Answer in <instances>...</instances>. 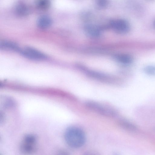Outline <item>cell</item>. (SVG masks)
Returning <instances> with one entry per match:
<instances>
[{
	"label": "cell",
	"mask_w": 155,
	"mask_h": 155,
	"mask_svg": "<svg viewBox=\"0 0 155 155\" xmlns=\"http://www.w3.org/2000/svg\"><path fill=\"white\" fill-rule=\"evenodd\" d=\"M64 137L67 144L73 148L81 147L86 141V136L84 131L76 127H70L67 128L65 132Z\"/></svg>",
	"instance_id": "1"
},
{
	"label": "cell",
	"mask_w": 155,
	"mask_h": 155,
	"mask_svg": "<svg viewBox=\"0 0 155 155\" xmlns=\"http://www.w3.org/2000/svg\"><path fill=\"white\" fill-rule=\"evenodd\" d=\"M85 106L89 109L103 116L112 117L117 114L116 110L111 107L95 101H89Z\"/></svg>",
	"instance_id": "2"
},
{
	"label": "cell",
	"mask_w": 155,
	"mask_h": 155,
	"mask_svg": "<svg viewBox=\"0 0 155 155\" xmlns=\"http://www.w3.org/2000/svg\"><path fill=\"white\" fill-rule=\"evenodd\" d=\"M85 73L87 76L96 80L109 84H115L119 80L116 77L100 72L86 70Z\"/></svg>",
	"instance_id": "3"
},
{
	"label": "cell",
	"mask_w": 155,
	"mask_h": 155,
	"mask_svg": "<svg viewBox=\"0 0 155 155\" xmlns=\"http://www.w3.org/2000/svg\"><path fill=\"white\" fill-rule=\"evenodd\" d=\"M36 138L32 134H28L25 136L21 145L22 152L26 154L33 153L35 150Z\"/></svg>",
	"instance_id": "4"
},
{
	"label": "cell",
	"mask_w": 155,
	"mask_h": 155,
	"mask_svg": "<svg viewBox=\"0 0 155 155\" xmlns=\"http://www.w3.org/2000/svg\"><path fill=\"white\" fill-rule=\"evenodd\" d=\"M20 53L25 57L35 60H43L47 57L42 52L30 47H26L21 49Z\"/></svg>",
	"instance_id": "5"
},
{
	"label": "cell",
	"mask_w": 155,
	"mask_h": 155,
	"mask_svg": "<svg viewBox=\"0 0 155 155\" xmlns=\"http://www.w3.org/2000/svg\"><path fill=\"white\" fill-rule=\"evenodd\" d=\"M110 25L115 31L120 33H125L130 29L128 23L123 19H116L112 20L110 22Z\"/></svg>",
	"instance_id": "6"
},
{
	"label": "cell",
	"mask_w": 155,
	"mask_h": 155,
	"mask_svg": "<svg viewBox=\"0 0 155 155\" xmlns=\"http://www.w3.org/2000/svg\"><path fill=\"white\" fill-rule=\"evenodd\" d=\"M0 48L2 50L16 51L20 53L21 49L15 43L8 41H4L0 43Z\"/></svg>",
	"instance_id": "7"
},
{
	"label": "cell",
	"mask_w": 155,
	"mask_h": 155,
	"mask_svg": "<svg viewBox=\"0 0 155 155\" xmlns=\"http://www.w3.org/2000/svg\"><path fill=\"white\" fill-rule=\"evenodd\" d=\"M52 20L49 16L43 15L39 17L37 21V25L40 28L45 29L49 27L52 24Z\"/></svg>",
	"instance_id": "8"
},
{
	"label": "cell",
	"mask_w": 155,
	"mask_h": 155,
	"mask_svg": "<svg viewBox=\"0 0 155 155\" xmlns=\"http://www.w3.org/2000/svg\"><path fill=\"white\" fill-rule=\"evenodd\" d=\"M15 10L17 14L21 16L26 15L29 12V10L28 6L23 4L18 5L16 7Z\"/></svg>",
	"instance_id": "9"
},
{
	"label": "cell",
	"mask_w": 155,
	"mask_h": 155,
	"mask_svg": "<svg viewBox=\"0 0 155 155\" xmlns=\"http://www.w3.org/2000/svg\"><path fill=\"white\" fill-rule=\"evenodd\" d=\"M85 29L86 32L92 36H98L100 34L99 29L93 25H88L86 26Z\"/></svg>",
	"instance_id": "10"
},
{
	"label": "cell",
	"mask_w": 155,
	"mask_h": 155,
	"mask_svg": "<svg viewBox=\"0 0 155 155\" xmlns=\"http://www.w3.org/2000/svg\"><path fill=\"white\" fill-rule=\"evenodd\" d=\"M116 59L119 62L124 64H128L132 61V58L129 55L125 54H120L117 55Z\"/></svg>",
	"instance_id": "11"
},
{
	"label": "cell",
	"mask_w": 155,
	"mask_h": 155,
	"mask_svg": "<svg viewBox=\"0 0 155 155\" xmlns=\"http://www.w3.org/2000/svg\"><path fill=\"white\" fill-rule=\"evenodd\" d=\"M37 7L39 9L45 10L48 8L50 5V2L48 0H40L36 2Z\"/></svg>",
	"instance_id": "12"
},
{
	"label": "cell",
	"mask_w": 155,
	"mask_h": 155,
	"mask_svg": "<svg viewBox=\"0 0 155 155\" xmlns=\"http://www.w3.org/2000/svg\"><path fill=\"white\" fill-rule=\"evenodd\" d=\"M120 124L122 127L128 130L134 131L137 129L136 127L134 124L127 121H121Z\"/></svg>",
	"instance_id": "13"
},
{
	"label": "cell",
	"mask_w": 155,
	"mask_h": 155,
	"mask_svg": "<svg viewBox=\"0 0 155 155\" xmlns=\"http://www.w3.org/2000/svg\"><path fill=\"white\" fill-rule=\"evenodd\" d=\"M144 71L150 75H155V66H147L145 68Z\"/></svg>",
	"instance_id": "14"
},
{
	"label": "cell",
	"mask_w": 155,
	"mask_h": 155,
	"mask_svg": "<svg viewBox=\"0 0 155 155\" xmlns=\"http://www.w3.org/2000/svg\"><path fill=\"white\" fill-rule=\"evenodd\" d=\"M84 155H100L99 153L94 151H90L85 153Z\"/></svg>",
	"instance_id": "15"
},
{
	"label": "cell",
	"mask_w": 155,
	"mask_h": 155,
	"mask_svg": "<svg viewBox=\"0 0 155 155\" xmlns=\"http://www.w3.org/2000/svg\"><path fill=\"white\" fill-rule=\"evenodd\" d=\"M59 155H69V154L66 151H61Z\"/></svg>",
	"instance_id": "16"
},
{
	"label": "cell",
	"mask_w": 155,
	"mask_h": 155,
	"mask_svg": "<svg viewBox=\"0 0 155 155\" xmlns=\"http://www.w3.org/2000/svg\"><path fill=\"white\" fill-rule=\"evenodd\" d=\"M117 155V154H115V155Z\"/></svg>",
	"instance_id": "17"
},
{
	"label": "cell",
	"mask_w": 155,
	"mask_h": 155,
	"mask_svg": "<svg viewBox=\"0 0 155 155\" xmlns=\"http://www.w3.org/2000/svg\"></svg>",
	"instance_id": "18"
}]
</instances>
